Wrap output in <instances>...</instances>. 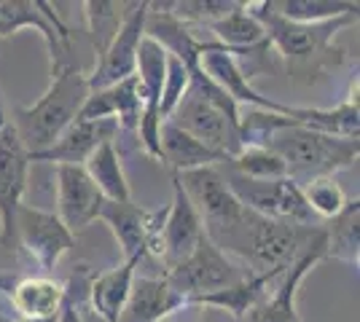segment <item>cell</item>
Instances as JSON below:
<instances>
[{"mask_svg": "<svg viewBox=\"0 0 360 322\" xmlns=\"http://www.w3.org/2000/svg\"><path fill=\"white\" fill-rule=\"evenodd\" d=\"M301 196L307 201L309 213L315 215L317 223L320 220L328 223L330 217H336L347 204L345 191L333 177H317V180H309L307 185H301Z\"/></svg>", "mask_w": 360, "mask_h": 322, "instance_id": "cell-29", "label": "cell"}, {"mask_svg": "<svg viewBox=\"0 0 360 322\" xmlns=\"http://www.w3.org/2000/svg\"><path fill=\"white\" fill-rule=\"evenodd\" d=\"M326 231V258L347 266L360 263V199H347L345 210L323 226Z\"/></svg>", "mask_w": 360, "mask_h": 322, "instance_id": "cell-23", "label": "cell"}, {"mask_svg": "<svg viewBox=\"0 0 360 322\" xmlns=\"http://www.w3.org/2000/svg\"><path fill=\"white\" fill-rule=\"evenodd\" d=\"M186 307H191L188 298L172 290L165 276H135L119 322H162Z\"/></svg>", "mask_w": 360, "mask_h": 322, "instance_id": "cell-19", "label": "cell"}, {"mask_svg": "<svg viewBox=\"0 0 360 322\" xmlns=\"http://www.w3.org/2000/svg\"><path fill=\"white\" fill-rule=\"evenodd\" d=\"M30 175V154L16 135L11 116L6 113L0 94V220H3V247H14V215L25 201Z\"/></svg>", "mask_w": 360, "mask_h": 322, "instance_id": "cell-9", "label": "cell"}, {"mask_svg": "<svg viewBox=\"0 0 360 322\" xmlns=\"http://www.w3.org/2000/svg\"><path fill=\"white\" fill-rule=\"evenodd\" d=\"M0 322H19L14 317V311H11V307L6 304V298L0 295Z\"/></svg>", "mask_w": 360, "mask_h": 322, "instance_id": "cell-33", "label": "cell"}, {"mask_svg": "<svg viewBox=\"0 0 360 322\" xmlns=\"http://www.w3.org/2000/svg\"><path fill=\"white\" fill-rule=\"evenodd\" d=\"M248 11L258 19V25L264 27L266 43L277 48V54L288 62L290 73H312V65L323 62L330 51V43L339 32L355 25L358 14L339 16L330 22H320V25H301V22H290L283 19L271 8L269 0H258V3H248Z\"/></svg>", "mask_w": 360, "mask_h": 322, "instance_id": "cell-5", "label": "cell"}, {"mask_svg": "<svg viewBox=\"0 0 360 322\" xmlns=\"http://www.w3.org/2000/svg\"><path fill=\"white\" fill-rule=\"evenodd\" d=\"M242 0H178V3H167V11L175 16L183 25H207L229 16L234 8H240Z\"/></svg>", "mask_w": 360, "mask_h": 322, "instance_id": "cell-30", "label": "cell"}, {"mask_svg": "<svg viewBox=\"0 0 360 322\" xmlns=\"http://www.w3.org/2000/svg\"><path fill=\"white\" fill-rule=\"evenodd\" d=\"M0 295L19 322H57L68 288L51 276H0Z\"/></svg>", "mask_w": 360, "mask_h": 322, "instance_id": "cell-14", "label": "cell"}, {"mask_svg": "<svg viewBox=\"0 0 360 322\" xmlns=\"http://www.w3.org/2000/svg\"><path fill=\"white\" fill-rule=\"evenodd\" d=\"M137 266H140V261H124L91 279L89 304L91 311L97 314V322H119L121 309L127 304L132 282H135L137 276Z\"/></svg>", "mask_w": 360, "mask_h": 322, "instance_id": "cell-21", "label": "cell"}, {"mask_svg": "<svg viewBox=\"0 0 360 322\" xmlns=\"http://www.w3.org/2000/svg\"><path fill=\"white\" fill-rule=\"evenodd\" d=\"M132 3H110V0H86L84 3V16H86V35L94 57L100 60L110 46V41L121 30L127 11Z\"/></svg>", "mask_w": 360, "mask_h": 322, "instance_id": "cell-26", "label": "cell"}, {"mask_svg": "<svg viewBox=\"0 0 360 322\" xmlns=\"http://www.w3.org/2000/svg\"><path fill=\"white\" fill-rule=\"evenodd\" d=\"M221 167H226V164H221ZM224 180L229 185V191L234 194V199L258 217L280 220V223H299V226H320L301 196V188L288 177L248 180V177H240L237 172L226 167Z\"/></svg>", "mask_w": 360, "mask_h": 322, "instance_id": "cell-6", "label": "cell"}, {"mask_svg": "<svg viewBox=\"0 0 360 322\" xmlns=\"http://www.w3.org/2000/svg\"><path fill=\"white\" fill-rule=\"evenodd\" d=\"M162 276L172 290L180 293L183 298H188V304H191V298H196V295H207V293L237 285L245 276H250V271L242 263L234 261L231 255H226L221 247L212 245L207 236H202L199 245L194 247V253Z\"/></svg>", "mask_w": 360, "mask_h": 322, "instance_id": "cell-7", "label": "cell"}, {"mask_svg": "<svg viewBox=\"0 0 360 322\" xmlns=\"http://www.w3.org/2000/svg\"><path fill=\"white\" fill-rule=\"evenodd\" d=\"M146 16H148V3H132L127 19L121 25V30L116 32V38L110 41V46L105 48V54L97 60L94 70L86 73L89 89H108L113 83H121L127 78L135 76L137 67V48L140 41L146 38Z\"/></svg>", "mask_w": 360, "mask_h": 322, "instance_id": "cell-12", "label": "cell"}, {"mask_svg": "<svg viewBox=\"0 0 360 322\" xmlns=\"http://www.w3.org/2000/svg\"><path fill=\"white\" fill-rule=\"evenodd\" d=\"M320 261H326V236L307 255H301L299 261L280 276V282H274L271 295L261 298L240 322H301L299 309H296L299 288L304 276L309 274Z\"/></svg>", "mask_w": 360, "mask_h": 322, "instance_id": "cell-15", "label": "cell"}, {"mask_svg": "<svg viewBox=\"0 0 360 322\" xmlns=\"http://www.w3.org/2000/svg\"><path fill=\"white\" fill-rule=\"evenodd\" d=\"M119 140V123L105 119V121H84L75 119L65 132H62L57 142L51 148H46L44 154L32 156V161H49L57 167H84L103 142H116Z\"/></svg>", "mask_w": 360, "mask_h": 322, "instance_id": "cell-17", "label": "cell"}, {"mask_svg": "<svg viewBox=\"0 0 360 322\" xmlns=\"http://www.w3.org/2000/svg\"><path fill=\"white\" fill-rule=\"evenodd\" d=\"M103 194L89 180L84 167H57V217L62 226L78 236L84 229L100 217L103 210Z\"/></svg>", "mask_w": 360, "mask_h": 322, "instance_id": "cell-16", "label": "cell"}, {"mask_svg": "<svg viewBox=\"0 0 360 322\" xmlns=\"http://www.w3.org/2000/svg\"><path fill=\"white\" fill-rule=\"evenodd\" d=\"M191 89V70L175 57L167 54V70H165V83H162V102H159V116L162 121L169 119V113L175 110L186 92Z\"/></svg>", "mask_w": 360, "mask_h": 322, "instance_id": "cell-31", "label": "cell"}, {"mask_svg": "<svg viewBox=\"0 0 360 322\" xmlns=\"http://www.w3.org/2000/svg\"><path fill=\"white\" fill-rule=\"evenodd\" d=\"M165 215H167V207L150 213L146 207L135 204L132 199H127V201H105L97 220H103L108 229H110V234L116 236L121 253H124V261H143L146 253L150 250V245L156 242L159 231H162Z\"/></svg>", "mask_w": 360, "mask_h": 322, "instance_id": "cell-13", "label": "cell"}, {"mask_svg": "<svg viewBox=\"0 0 360 322\" xmlns=\"http://www.w3.org/2000/svg\"><path fill=\"white\" fill-rule=\"evenodd\" d=\"M210 32L215 43H221V46L229 48V51H234V54H248V51H255V48L266 46L264 27H261L258 19L248 11V3H245V0H242L240 8H234L229 16L212 22Z\"/></svg>", "mask_w": 360, "mask_h": 322, "instance_id": "cell-24", "label": "cell"}, {"mask_svg": "<svg viewBox=\"0 0 360 322\" xmlns=\"http://www.w3.org/2000/svg\"><path fill=\"white\" fill-rule=\"evenodd\" d=\"M86 70L81 67H54L51 83L32 105H16L11 110V121L25 151L32 156L51 148L57 137L78 119L81 107L89 97Z\"/></svg>", "mask_w": 360, "mask_h": 322, "instance_id": "cell-2", "label": "cell"}, {"mask_svg": "<svg viewBox=\"0 0 360 322\" xmlns=\"http://www.w3.org/2000/svg\"><path fill=\"white\" fill-rule=\"evenodd\" d=\"M266 148L285 164L288 180L301 188L309 180L333 177V172L352 167L360 156V140L330 137L299 123H288L266 140Z\"/></svg>", "mask_w": 360, "mask_h": 322, "instance_id": "cell-4", "label": "cell"}, {"mask_svg": "<svg viewBox=\"0 0 360 322\" xmlns=\"http://www.w3.org/2000/svg\"><path fill=\"white\" fill-rule=\"evenodd\" d=\"M84 172L89 175V180L97 185V191L103 194L105 201H127L132 199V191L124 175V164H121V154L116 142H103L94 154L86 159Z\"/></svg>", "mask_w": 360, "mask_h": 322, "instance_id": "cell-25", "label": "cell"}, {"mask_svg": "<svg viewBox=\"0 0 360 322\" xmlns=\"http://www.w3.org/2000/svg\"><path fill=\"white\" fill-rule=\"evenodd\" d=\"M226 167L231 172H237L240 177H248V180H280V177H288L285 164L277 159V154H271L266 145H242V151L234 159H229Z\"/></svg>", "mask_w": 360, "mask_h": 322, "instance_id": "cell-28", "label": "cell"}, {"mask_svg": "<svg viewBox=\"0 0 360 322\" xmlns=\"http://www.w3.org/2000/svg\"><path fill=\"white\" fill-rule=\"evenodd\" d=\"M14 245L27 253L32 263L51 271L75 247V236L62 226L54 213H46L30 204H19L14 215Z\"/></svg>", "mask_w": 360, "mask_h": 322, "instance_id": "cell-10", "label": "cell"}, {"mask_svg": "<svg viewBox=\"0 0 360 322\" xmlns=\"http://www.w3.org/2000/svg\"><path fill=\"white\" fill-rule=\"evenodd\" d=\"M271 8L283 19L301 22V25H320L339 16L358 14V3H345V0H269Z\"/></svg>", "mask_w": 360, "mask_h": 322, "instance_id": "cell-27", "label": "cell"}, {"mask_svg": "<svg viewBox=\"0 0 360 322\" xmlns=\"http://www.w3.org/2000/svg\"><path fill=\"white\" fill-rule=\"evenodd\" d=\"M159 148H162V164L172 169V175L180 172H191L202 167H221L229 159L218 151H212L207 145H202L199 140L186 135L175 123L165 121L159 129Z\"/></svg>", "mask_w": 360, "mask_h": 322, "instance_id": "cell-20", "label": "cell"}, {"mask_svg": "<svg viewBox=\"0 0 360 322\" xmlns=\"http://www.w3.org/2000/svg\"><path fill=\"white\" fill-rule=\"evenodd\" d=\"M277 279L280 276L274 274H250L237 285H231V288L207 293V295H196V298H191V307L221 309V311H229L234 317V322H240L261 298L269 295V288Z\"/></svg>", "mask_w": 360, "mask_h": 322, "instance_id": "cell-22", "label": "cell"}, {"mask_svg": "<svg viewBox=\"0 0 360 322\" xmlns=\"http://www.w3.org/2000/svg\"><path fill=\"white\" fill-rule=\"evenodd\" d=\"M19 30H35L49 48L51 70L68 67L73 30L60 19L51 3L44 0H0V41Z\"/></svg>", "mask_w": 360, "mask_h": 322, "instance_id": "cell-8", "label": "cell"}, {"mask_svg": "<svg viewBox=\"0 0 360 322\" xmlns=\"http://www.w3.org/2000/svg\"><path fill=\"white\" fill-rule=\"evenodd\" d=\"M57 322H89L86 317H84V311H81V307H78V298H73L70 293L65 295V304H62V311L60 317H57Z\"/></svg>", "mask_w": 360, "mask_h": 322, "instance_id": "cell-32", "label": "cell"}, {"mask_svg": "<svg viewBox=\"0 0 360 322\" xmlns=\"http://www.w3.org/2000/svg\"><path fill=\"white\" fill-rule=\"evenodd\" d=\"M323 236H326L323 223L320 226L280 223L258 217L248 210L240 226L226 234L215 247L237 258V263H242L250 274L283 276L301 255H307L317 242H323Z\"/></svg>", "mask_w": 360, "mask_h": 322, "instance_id": "cell-1", "label": "cell"}, {"mask_svg": "<svg viewBox=\"0 0 360 322\" xmlns=\"http://www.w3.org/2000/svg\"><path fill=\"white\" fill-rule=\"evenodd\" d=\"M0 245H3V220H0Z\"/></svg>", "mask_w": 360, "mask_h": 322, "instance_id": "cell-34", "label": "cell"}, {"mask_svg": "<svg viewBox=\"0 0 360 322\" xmlns=\"http://www.w3.org/2000/svg\"><path fill=\"white\" fill-rule=\"evenodd\" d=\"M140 113H143V100H140V86L137 78H127L121 83H113L108 89H97L89 92L86 102L81 107L78 119L84 121H110L119 123V135H137V123H140Z\"/></svg>", "mask_w": 360, "mask_h": 322, "instance_id": "cell-18", "label": "cell"}, {"mask_svg": "<svg viewBox=\"0 0 360 322\" xmlns=\"http://www.w3.org/2000/svg\"><path fill=\"white\" fill-rule=\"evenodd\" d=\"M202 236H205L202 217L194 210L191 199L186 196V191L178 183V177H172V201L167 204L162 231H159V236L150 245L148 253H153L159 261L165 263L167 271H169V269H175L178 263H183L194 253V247L199 245Z\"/></svg>", "mask_w": 360, "mask_h": 322, "instance_id": "cell-11", "label": "cell"}, {"mask_svg": "<svg viewBox=\"0 0 360 322\" xmlns=\"http://www.w3.org/2000/svg\"><path fill=\"white\" fill-rule=\"evenodd\" d=\"M188 70H191V89L175 105L167 121L199 140L202 145L224 154L226 159H234L242 151L240 105L199 70V62Z\"/></svg>", "mask_w": 360, "mask_h": 322, "instance_id": "cell-3", "label": "cell"}]
</instances>
